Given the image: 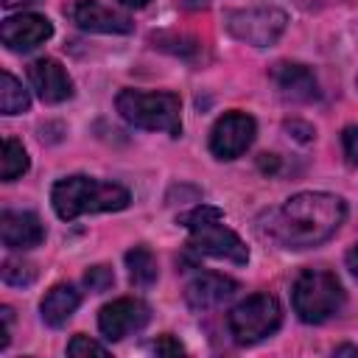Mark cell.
I'll return each mask as SVG.
<instances>
[{
  "label": "cell",
  "instance_id": "9a60e30c",
  "mask_svg": "<svg viewBox=\"0 0 358 358\" xmlns=\"http://www.w3.org/2000/svg\"><path fill=\"white\" fill-rule=\"evenodd\" d=\"M235 291H238V282L232 277H224L215 271H201L185 285V302L193 310L204 313V310L224 305L229 296H235Z\"/></svg>",
  "mask_w": 358,
  "mask_h": 358
},
{
  "label": "cell",
  "instance_id": "5b68a950",
  "mask_svg": "<svg viewBox=\"0 0 358 358\" xmlns=\"http://www.w3.org/2000/svg\"><path fill=\"white\" fill-rule=\"evenodd\" d=\"M294 313L305 324H322L344 308V288L327 268H305L291 288Z\"/></svg>",
  "mask_w": 358,
  "mask_h": 358
},
{
  "label": "cell",
  "instance_id": "f546056e",
  "mask_svg": "<svg viewBox=\"0 0 358 358\" xmlns=\"http://www.w3.org/2000/svg\"><path fill=\"white\" fill-rule=\"evenodd\" d=\"M28 3H36V0H3L6 8H17V6H28Z\"/></svg>",
  "mask_w": 358,
  "mask_h": 358
},
{
  "label": "cell",
  "instance_id": "ba28073f",
  "mask_svg": "<svg viewBox=\"0 0 358 358\" xmlns=\"http://www.w3.org/2000/svg\"><path fill=\"white\" fill-rule=\"evenodd\" d=\"M257 134V123L246 112H227L215 120L210 131V151L215 159H235L241 157Z\"/></svg>",
  "mask_w": 358,
  "mask_h": 358
},
{
  "label": "cell",
  "instance_id": "ffe728a7",
  "mask_svg": "<svg viewBox=\"0 0 358 358\" xmlns=\"http://www.w3.org/2000/svg\"><path fill=\"white\" fill-rule=\"evenodd\" d=\"M3 282H8V285H14V288H25V285H31L34 280H36V266L34 263H28V260H14V257H8L6 263H3Z\"/></svg>",
  "mask_w": 358,
  "mask_h": 358
},
{
  "label": "cell",
  "instance_id": "52a82bcc",
  "mask_svg": "<svg viewBox=\"0 0 358 358\" xmlns=\"http://www.w3.org/2000/svg\"><path fill=\"white\" fill-rule=\"evenodd\" d=\"M224 25L238 42H246L255 48H268L282 36L288 17H285V11H280L274 6H255V8L227 11Z\"/></svg>",
  "mask_w": 358,
  "mask_h": 358
},
{
  "label": "cell",
  "instance_id": "603a6c76",
  "mask_svg": "<svg viewBox=\"0 0 358 358\" xmlns=\"http://www.w3.org/2000/svg\"><path fill=\"white\" fill-rule=\"evenodd\" d=\"M341 143H344L347 162L358 168V126H347V129L341 131Z\"/></svg>",
  "mask_w": 358,
  "mask_h": 358
},
{
  "label": "cell",
  "instance_id": "6da1fadb",
  "mask_svg": "<svg viewBox=\"0 0 358 358\" xmlns=\"http://www.w3.org/2000/svg\"><path fill=\"white\" fill-rule=\"evenodd\" d=\"M347 218V201L336 193L305 190L268 213L266 232L282 249H310L330 241Z\"/></svg>",
  "mask_w": 358,
  "mask_h": 358
},
{
  "label": "cell",
  "instance_id": "7a4b0ae2",
  "mask_svg": "<svg viewBox=\"0 0 358 358\" xmlns=\"http://www.w3.org/2000/svg\"><path fill=\"white\" fill-rule=\"evenodd\" d=\"M131 201L129 190L117 182H101L92 176H64L53 185L50 190V204L53 213L62 221H73L87 213H115L126 210Z\"/></svg>",
  "mask_w": 358,
  "mask_h": 358
},
{
  "label": "cell",
  "instance_id": "83f0119b",
  "mask_svg": "<svg viewBox=\"0 0 358 358\" xmlns=\"http://www.w3.org/2000/svg\"><path fill=\"white\" fill-rule=\"evenodd\" d=\"M257 165H260L263 171H277V157H274V154H260Z\"/></svg>",
  "mask_w": 358,
  "mask_h": 358
},
{
  "label": "cell",
  "instance_id": "4dcf8cb0",
  "mask_svg": "<svg viewBox=\"0 0 358 358\" xmlns=\"http://www.w3.org/2000/svg\"><path fill=\"white\" fill-rule=\"evenodd\" d=\"M123 6H129V8H143V6H148L151 0H120Z\"/></svg>",
  "mask_w": 358,
  "mask_h": 358
},
{
  "label": "cell",
  "instance_id": "9c48e42d",
  "mask_svg": "<svg viewBox=\"0 0 358 358\" xmlns=\"http://www.w3.org/2000/svg\"><path fill=\"white\" fill-rule=\"evenodd\" d=\"M151 319V308L148 302L137 299V296H120L109 305L101 308L98 313V330L103 333V338L109 341H120L129 333H137L148 324Z\"/></svg>",
  "mask_w": 358,
  "mask_h": 358
},
{
  "label": "cell",
  "instance_id": "d6986e66",
  "mask_svg": "<svg viewBox=\"0 0 358 358\" xmlns=\"http://www.w3.org/2000/svg\"><path fill=\"white\" fill-rule=\"evenodd\" d=\"M28 106H31L28 90L11 73H0V109H3V115H20V112H28Z\"/></svg>",
  "mask_w": 358,
  "mask_h": 358
},
{
  "label": "cell",
  "instance_id": "30bf717a",
  "mask_svg": "<svg viewBox=\"0 0 358 358\" xmlns=\"http://www.w3.org/2000/svg\"><path fill=\"white\" fill-rule=\"evenodd\" d=\"M53 36V22L42 14H14L0 25V39L14 53H28Z\"/></svg>",
  "mask_w": 358,
  "mask_h": 358
},
{
  "label": "cell",
  "instance_id": "7c38bea8",
  "mask_svg": "<svg viewBox=\"0 0 358 358\" xmlns=\"http://www.w3.org/2000/svg\"><path fill=\"white\" fill-rule=\"evenodd\" d=\"M67 14L81 31H92V34H131L134 28L126 14L112 11L98 0H76L67 8Z\"/></svg>",
  "mask_w": 358,
  "mask_h": 358
},
{
  "label": "cell",
  "instance_id": "d4e9b609",
  "mask_svg": "<svg viewBox=\"0 0 358 358\" xmlns=\"http://www.w3.org/2000/svg\"><path fill=\"white\" fill-rule=\"evenodd\" d=\"M0 319H3V327H0V350H6L8 347V341H11V308L8 305H3L0 308Z\"/></svg>",
  "mask_w": 358,
  "mask_h": 358
},
{
  "label": "cell",
  "instance_id": "f1b7e54d",
  "mask_svg": "<svg viewBox=\"0 0 358 358\" xmlns=\"http://www.w3.org/2000/svg\"><path fill=\"white\" fill-rule=\"evenodd\" d=\"M336 355H358V347H350V344L336 347Z\"/></svg>",
  "mask_w": 358,
  "mask_h": 358
},
{
  "label": "cell",
  "instance_id": "8fae6325",
  "mask_svg": "<svg viewBox=\"0 0 358 358\" xmlns=\"http://www.w3.org/2000/svg\"><path fill=\"white\" fill-rule=\"evenodd\" d=\"M28 81L42 103H62L73 95V78L56 59H36L28 67Z\"/></svg>",
  "mask_w": 358,
  "mask_h": 358
},
{
  "label": "cell",
  "instance_id": "cb8c5ba5",
  "mask_svg": "<svg viewBox=\"0 0 358 358\" xmlns=\"http://www.w3.org/2000/svg\"><path fill=\"white\" fill-rule=\"evenodd\" d=\"M154 352H157V355H182L185 347H182L171 333H165V336H159V338L154 341Z\"/></svg>",
  "mask_w": 358,
  "mask_h": 358
},
{
  "label": "cell",
  "instance_id": "4fadbf2b",
  "mask_svg": "<svg viewBox=\"0 0 358 358\" xmlns=\"http://www.w3.org/2000/svg\"><path fill=\"white\" fill-rule=\"evenodd\" d=\"M271 81L277 87V92L285 101L294 103H310L319 98V81L313 76L310 67L296 64V62H277L271 67Z\"/></svg>",
  "mask_w": 358,
  "mask_h": 358
},
{
  "label": "cell",
  "instance_id": "3957f363",
  "mask_svg": "<svg viewBox=\"0 0 358 358\" xmlns=\"http://www.w3.org/2000/svg\"><path fill=\"white\" fill-rule=\"evenodd\" d=\"M182 227H187L190 241L187 246L199 255L215 257V260H227L235 266H246L249 263V249L241 241V235L235 229H229L224 224V213L213 204H196L193 210L182 213L176 218Z\"/></svg>",
  "mask_w": 358,
  "mask_h": 358
},
{
  "label": "cell",
  "instance_id": "2e32d148",
  "mask_svg": "<svg viewBox=\"0 0 358 358\" xmlns=\"http://www.w3.org/2000/svg\"><path fill=\"white\" fill-rule=\"evenodd\" d=\"M78 305H81V294H78L70 282H59V285H53V288L45 294V299H42V305H39L42 322L50 324V327H62V324L76 313Z\"/></svg>",
  "mask_w": 358,
  "mask_h": 358
},
{
  "label": "cell",
  "instance_id": "277c9868",
  "mask_svg": "<svg viewBox=\"0 0 358 358\" xmlns=\"http://www.w3.org/2000/svg\"><path fill=\"white\" fill-rule=\"evenodd\" d=\"M120 117L145 131H165L171 137L182 134V101L176 92H143L120 90L115 98Z\"/></svg>",
  "mask_w": 358,
  "mask_h": 358
},
{
  "label": "cell",
  "instance_id": "5bb4252c",
  "mask_svg": "<svg viewBox=\"0 0 358 358\" xmlns=\"http://www.w3.org/2000/svg\"><path fill=\"white\" fill-rule=\"evenodd\" d=\"M0 238L6 249H34L45 241V224L31 210H3L0 215Z\"/></svg>",
  "mask_w": 358,
  "mask_h": 358
},
{
  "label": "cell",
  "instance_id": "e0dca14e",
  "mask_svg": "<svg viewBox=\"0 0 358 358\" xmlns=\"http://www.w3.org/2000/svg\"><path fill=\"white\" fill-rule=\"evenodd\" d=\"M126 268H129V280L137 285V288H151L157 282V257L148 246H131L126 252Z\"/></svg>",
  "mask_w": 358,
  "mask_h": 358
},
{
  "label": "cell",
  "instance_id": "8992f818",
  "mask_svg": "<svg viewBox=\"0 0 358 358\" xmlns=\"http://www.w3.org/2000/svg\"><path fill=\"white\" fill-rule=\"evenodd\" d=\"M282 322V308L277 302V296L271 294H252L246 299H241L229 313H227V330L232 336L235 344H257L263 338H268L271 333H277Z\"/></svg>",
  "mask_w": 358,
  "mask_h": 358
},
{
  "label": "cell",
  "instance_id": "4316f807",
  "mask_svg": "<svg viewBox=\"0 0 358 358\" xmlns=\"http://www.w3.org/2000/svg\"><path fill=\"white\" fill-rule=\"evenodd\" d=\"M344 260H347V268L352 271V277L358 280V243H352V246L347 249V257H344Z\"/></svg>",
  "mask_w": 358,
  "mask_h": 358
},
{
  "label": "cell",
  "instance_id": "7402d4cb",
  "mask_svg": "<svg viewBox=\"0 0 358 358\" xmlns=\"http://www.w3.org/2000/svg\"><path fill=\"white\" fill-rule=\"evenodd\" d=\"M67 355H73V358H81V355H106V347L98 344V341H92L90 336L78 333V336L70 338V344H67Z\"/></svg>",
  "mask_w": 358,
  "mask_h": 358
},
{
  "label": "cell",
  "instance_id": "ac0fdd59",
  "mask_svg": "<svg viewBox=\"0 0 358 358\" xmlns=\"http://www.w3.org/2000/svg\"><path fill=\"white\" fill-rule=\"evenodd\" d=\"M28 165H31V159H28L25 145L20 140H14V137H6L3 140V159H0V176H3V182L20 179L28 171Z\"/></svg>",
  "mask_w": 358,
  "mask_h": 358
},
{
  "label": "cell",
  "instance_id": "44dd1931",
  "mask_svg": "<svg viewBox=\"0 0 358 358\" xmlns=\"http://www.w3.org/2000/svg\"><path fill=\"white\" fill-rule=\"evenodd\" d=\"M84 282H87V288H90V291L101 294V291L112 288V282H115V271H112L109 266H92V268H87Z\"/></svg>",
  "mask_w": 358,
  "mask_h": 358
},
{
  "label": "cell",
  "instance_id": "484cf974",
  "mask_svg": "<svg viewBox=\"0 0 358 358\" xmlns=\"http://www.w3.org/2000/svg\"><path fill=\"white\" fill-rule=\"evenodd\" d=\"M285 129H288V131H294V137H296L299 143H308V140H313V129H310L308 123L291 120V123H285Z\"/></svg>",
  "mask_w": 358,
  "mask_h": 358
}]
</instances>
